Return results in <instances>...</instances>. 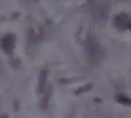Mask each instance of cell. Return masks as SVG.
Wrapping results in <instances>:
<instances>
[{"mask_svg": "<svg viewBox=\"0 0 131 118\" xmlns=\"http://www.w3.org/2000/svg\"><path fill=\"white\" fill-rule=\"evenodd\" d=\"M114 24H115V27L120 31L126 30V29L131 30V18L125 13H121L115 16Z\"/></svg>", "mask_w": 131, "mask_h": 118, "instance_id": "cell-1", "label": "cell"}, {"mask_svg": "<svg viewBox=\"0 0 131 118\" xmlns=\"http://www.w3.org/2000/svg\"><path fill=\"white\" fill-rule=\"evenodd\" d=\"M87 51H88V54L91 58H99L101 57L100 56V52H101V48L99 46V44L96 42V40H92V39H89L88 42H87Z\"/></svg>", "mask_w": 131, "mask_h": 118, "instance_id": "cell-2", "label": "cell"}, {"mask_svg": "<svg viewBox=\"0 0 131 118\" xmlns=\"http://www.w3.org/2000/svg\"><path fill=\"white\" fill-rule=\"evenodd\" d=\"M14 40H15L14 36L11 35V34H6L5 36H3L2 39H1V47H2V49L5 52L10 53L12 51L13 47H14V43H15Z\"/></svg>", "mask_w": 131, "mask_h": 118, "instance_id": "cell-3", "label": "cell"}, {"mask_svg": "<svg viewBox=\"0 0 131 118\" xmlns=\"http://www.w3.org/2000/svg\"><path fill=\"white\" fill-rule=\"evenodd\" d=\"M46 79H47V72L45 70H42L40 72L39 76V83H38V93H41L44 91L45 84H46Z\"/></svg>", "mask_w": 131, "mask_h": 118, "instance_id": "cell-4", "label": "cell"}, {"mask_svg": "<svg viewBox=\"0 0 131 118\" xmlns=\"http://www.w3.org/2000/svg\"><path fill=\"white\" fill-rule=\"evenodd\" d=\"M116 101L122 105H126V106H131V99L129 96H126L122 93H119L116 95Z\"/></svg>", "mask_w": 131, "mask_h": 118, "instance_id": "cell-5", "label": "cell"}, {"mask_svg": "<svg viewBox=\"0 0 131 118\" xmlns=\"http://www.w3.org/2000/svg\"><path fill=\"white\" fill-rule=\"evenodd\" d=\"M91 87H92V84H91V83H87V84H85L84 86H81V87L77 88V89H76V91H75V93L78 95V94H80V93L87 92L88 90H90V89H91Z\"/></svg>", "mask_w": 131, "mask_h": 118, "instance_id": "cell-6", "label": "cell"}]
</instances>
